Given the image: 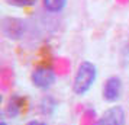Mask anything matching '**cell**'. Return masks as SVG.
<instances>
[{
	"label": "cell",
	"instance_id": "cell-7",
	"mask_svg": "<svg viewBox=\"0 0 129 125\" xmlns=\"http://www.w3.org/2000/svg\"><path fill=\"white\" fill-rule=\"evenodd\" d=\"M6 2L16 7H32L36 5L38 0H6Z\"/></svg>",
	"mask_w": 129,
	"mask_h": 125
},
{
	"label": "cell",
	"instance_id": "cell-6",
	"mask_svg": "<svg viewBox=\"0 0 129 125\" xmlns=\"http://www.w3.org/2000/svg\"><path fill=\"white\" fill-rule=\"evenodd\" d=\"M23 102H25V99L19 97V96H13V97H10L9 105H7V115H9L10 118L18 116L19 112H20V106H22Z\"/></svg>",
	"mask_w": 129,
	"mask_h": 125
},
{
	"label": "cell",
	"instance_id": "cell-2",
	"mask_svg": "<svg viewBox=\"0 0 129 125\" xmlns=\"http://www.w3.org/2000/svg\"><path fill=\"white\" fill-rule=\"evenodd\" d=\"M55 79H57V74L54 71V68L47 64L36 66L30 73V83L34 87L39 90H48L49 87H52Z\"/></svg>",
	"mask_w": 129,
	"mask_h": 125
},
{
	"label": "cell",
	"instance_id": "cell-1",
	"mask_svg": "<svg viewBox=\"0 0 129 125\" xmlns=\"http://www.w3.org/2000/svg\"><path fill=\"white\" fill-rule=\"evenodd\" d=\"M97 66L88 61V60H83L81 63L77 66L76 74L73 79V92L76 96H84L87 95L90 89L94 86L96 80H97Z\"/></svg>",
	"mask_w": 129,
	"mask_h": 125
},
{
	"label": "cell",
	"instance_id": "cell-10",
	"mask_svg": "<svg viewBox=\"0 0 129 125\" xmlns=\"http://www.w3.org/2000/svg\"><path fill=\"white\" fill-rule=\"evenodd\" d=\"M128 47H129V42H128Z\"/></svg>",
	"mask_w": 129,
	"mask_h": 125
},
{
	"label": "cell",
	"instance_id": "cell-3",
	"mask_svg": "<svg viewBox=\"0 0 129 125\" xmlns=\"http://www.w3.org/2000/svg\"><path fill=\"white\" fill-rule=\"evenodd\" d=\"M122 89H123L122 79L119 76H110L105 80L102 96L107 103H116L122 96Z\"/></svg>",
	"mask_w": 129,
	"mask_h": 125
},
{
	"label": "cell",
	"instance_id": "cell-8",
	"mask_svg": "<svg viewBox=\"0 0 129 125\" xmlns=\"http://www.w3.org/2000/svg\"><path fill=\"white\" fill-rule=\"evenodd\" d=\"M25 125H45V124L41 122V121H38V119H30V121H28Z\"/></svg>",
	"mask_w": 129,
	"mask_h": 125
},
{
	"label": "cell",
	"instance_id": "cell-5",
	"mask_svg": "<svg viewBox=\"0 0 129 125\" xmlns=\"http://www.w3.org/2000/svg\"><path fill=\"white\" fill-rule=\"evenodd\" d=\"M67 2L68 0H42V6L49 13H59L65 9Z\"/></svg>",
	"mask_w": 129,
	"mask_h": 125
},
{
	"label": "cell",
	"instance_id": "cell-9",
	"mask_svg": "<svg viewBox=\"0 0 129 125\" xmlns=\"http://www.w3.org/2000/svg\"><path fill=\"white\" fill-rule=\"evenodd\" d=\"M0 125H7V122H6V121H5V119H3V121L0 122Z\"/></svg>",
	"mask_w": 129,
	"mask_h": 125
},
{
	"label": "cell",
	"instance_id": "cell-4",
	"mask_svg": "<svg viewBox=\"0 0 129 125\" xmlns=\"http://www.w3.org/2000/svg\"><path fill=\"white\" fill-rule=\"evenodd\" d=\"M99 125H126L125 109L120 105L107 108L97 121Z\"/></svg>",
	"mask_w": 129,
	"mask_h": 125
}]
</instances>
